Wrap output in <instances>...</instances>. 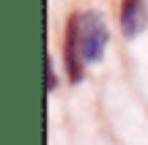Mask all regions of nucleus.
Masks as SVG:
<instances>
[{"instance_id":"f03ea898","label":"nucleus","mask_w":148,"mask_h":145,"mask_svg":"<svg viewBox=\"0 0 148 145\" xmlns=\"http://www.w3.org/2000/svg\"><path fill=\"white\" fill-rule=\"evenodd\" d=\"M145 5L143 0H123L121 3V30L126 38H134L145 27Z\"/></svg>"},{"instance_id":"f257e3e1","label":"nucleus","mask_w":148,"mask_h":145,"mask_svg":"<svg viewBox=\"0 0 148 145\" xmlns=\"http://www.w3.org/2000/svg\"><path fill=\"white\" fill-rule=\"evenodd\" d=\"M107 44H110V30H107L101 14L88 11V14L69 16L63 36V63L71 82L82 80L88 63H99L104 58Z\"/></svg>"},{"instance_id":"7ed1b4c3","label":"nucleus","mask_w":148,"mask_h":145,"mask_svg":"<svg viewBox=\"0 0 148 145\" xmlns=\"http://www.w3.org/2000/svg\"><path fill=\"white\" fill-rule=\"evenodd\" d=\"M55 88H58V74H55V69H52V60L47 58V91L52 93Z\"/></svg>"}]
</instances>
